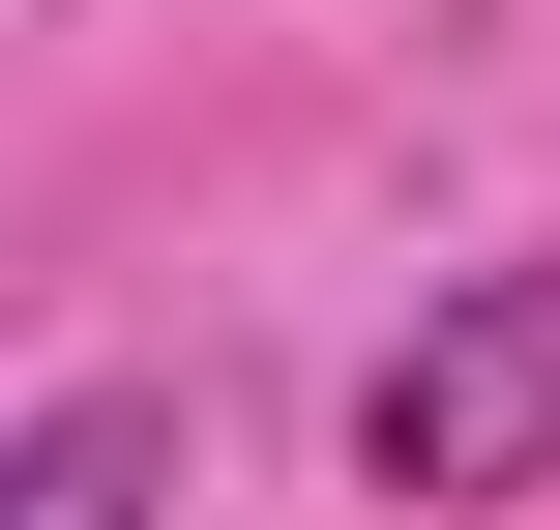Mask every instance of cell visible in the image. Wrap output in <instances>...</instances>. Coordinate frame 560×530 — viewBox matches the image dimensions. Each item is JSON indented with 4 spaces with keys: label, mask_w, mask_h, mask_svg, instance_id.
I'll use <instances>...</instances> for the list:
<instances>
[{
    "label": "cell",
    "mask_w": 560,
    "mask_h": 530,
    "mask_svg": "<svg viewBox=\"0 0 560 530\" xmlns=\"http://www.w3.org/2000/svg\"><path fill=\"white\" fill-rule=\"evenodd\" d=\"M354 472L384 502H532L560 472V266H443L413 354L354 384Z\"/></svg>",
    "instance_id": "6da1fadb"
},
{
    "label": "cell",
    "mask_w": 560,
    "mask_h": 530,
    "mask_svg": "<svg viewBox=\"0 0 560 530\" xmlns=\"http://www.w3.org/2000/svg\"><path fill=\"white\" fill-rule=\"evenodd\" d=\"M148 502H177V384H59L0 443V530H148Z\"/></svg>",
    "instance_id": "7a4b0ae2"
}]
</instances>
